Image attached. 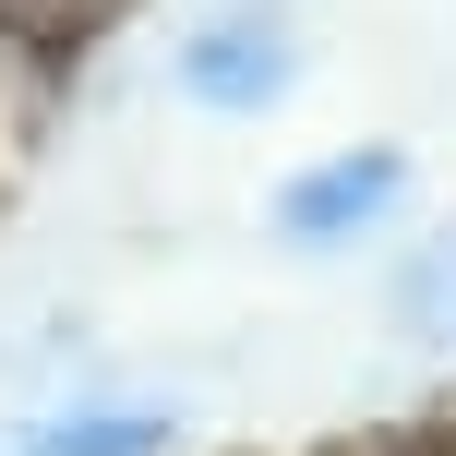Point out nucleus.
I'll list each match as a JSON object with an SVG mask.
<instances>
[{
    "instance_id": "nucleus-1",
    "label": "nucleus",
    "mask_w": 456,
    "mask_h": 456,
    "mask_svg": "<svg viewBox=\"0 0 456 456\" xmlns=\"http://www.w3.org/2000/svg\"><path fill=\"white\" fill-rule=\"evenodd\" d=\"M289 85H300V37H289L276 0H216L181 37V96L216 109V120H265Z\"/></svg>"
},
{
    "instance_id": "nucleus-6",
    "label": "nucleus",
    "mask_w": 456,
    "mask_h": 456,
    "mask_svg": "<svg viewBox=\"0 0 456 456\" xmlns=\"http://www.w3.org/2000/svg\"><path fill=\"white\" fill-rule=\"evenodd\" d=\"M324 456H433V444H396V433H348V444H324Z\"/></svg>"
},
{
    "instance_id": "nucleus-5",
    "label": "nucleus",
    "mask_w": 456,
    "mask_h": 456,
    "mask_svg": "<svg viewBox=\"0 0 456 456\" xmlns=\"http://www.w3.org/2000/svg\"><path fill=\"white\" fill-rule=\"evenodd\" d=\"M109 0H0V24H24V37H72V24H96Z\"/></svg>"
},
{
    "instance_id": "nucleus-4",
    "label": "nucleus",
    "mask_w": 456,
    "mask_h": 456,
    "mask_svg": "<svg viewBox=\"0 0 456 456\" xmlns=\"http://www.w3.org/2000/svg\"><path fill=\"white\" fill-rule=\"evenodd\" d=\"M396 324H409L420 348H456V228L409 252V276H396Z\"/></svg>"
},
{
    "instance_id": "nucleus-3",
    "label": "nucleus",
    "mask_w": 456,
    "mask_h": 456,
    "mask_svg": "<svg viewBox=\"0 0 456 456\" xmlns=\"http://www.w3.org/2000/svg\"><path fill=\"white\" fill-rule=\"evenodd\" d=\"M181 444V420L168 409H85V420H37L24 456H168Z\"/></svg>"
},
{
    "instance_id": "nucleus-2",
    "label": "nucleus",
    "mask_w": 456,
    "mask_h": 456,
    "mask_svg": "<svg viewBox=\"0 0 456 456\" xmlns=\"http://www.w3.org/2000/svg\"><path fill=\"white\" fill-rule=\"evenodd\" d=\"M396 205H409V157H396V144H348V157L276 181V240L289 252H348V240H372Z\"/></svg>"
}]
</instances>
